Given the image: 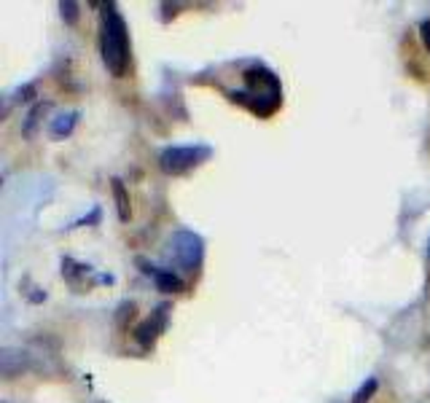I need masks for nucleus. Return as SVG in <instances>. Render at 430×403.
<instances>
[{
	"instance_id": "obj_12",
	"label": "nucleus",
	"mask_w": 430,
	"mask_h": 403,
	"mask_svg": "<svg viewBox=\"0 0 430 403\" xmlns=\"http://www.w3.org/2000/svg\"><path fill=\"white\" fill-rule=\"evenodd\" d=\"M419 35H422V43H425V49L430 52V19H425V22L419 25Z\"/></svg>"
},
{
	"instance_id": "obj_13",
	"label": "nucleus",
	"mask_w": 430,
	"mask_h": 403,
	"mask_svg": "<svg viewBox=\"0 0 430 403\" xmlns=\"http://www.w3.org/2000/svg\"><path fill=\"white\" fill-rule=\"evenodd\" d=\"M19 97H16V100H19V103H27V100H33V94H35V89H33V86H25V89H19Z\"/></svg>"
},
{
	"instance_id": "obj_6",
	"label": "nucleus",
	"mask_w": 430,
	"mask_h": 403,
	"mask_svg": "<svg viewBox=\"0 0 430 403\" xmlns=\"http://www.w3.org/2000/svg\"><path fill=\"white\" fill-rule=\"evenodd\" d=\"M153 280H156V288L164 291V293H178V291H183V280L175 274L173 269H156Z\"/></svg>"
},
{
	"instance_id": "obj_11",
	"label": "nucleus",
	"mask_w": 430,
	"mask_h": 403,
	"mask_svg": "<svg viewBox=\"0 0 430 403\" xmlns=\"http://www.w3.org/2000/svg\"><path fill=\"white\" fill-rule=\"evenodd\" d=\"M46 110V103L43 105H35V110L30 113V119H27V127H25V134H33V127H35V121H38V116Z\"/></svg>"
},
{
	"instance_id": "obj_8",
	"label": "nucleus",
	"mask_w": 430,
	"mask_h": 403,
	"mask_svg": "<svg viewBox=\"0 0 430 403\" xmlns=\"http://www.w3.org/2000/svg\"><path fill=\"white\" fill-rule=\"evenodd\" d=\"M79 124V113H67V116H59V119L52 124V134L54 137H62V134H70L73 127Z\"/></svg>"
},
{
	"instance_id": "obj_10",
	"label": "nucleus",
	"mask_w": 430,
	"mask_h": 403,
	"mask_svg": "<svg viewBox=\"0 0 430 403\" xmlns=\"http://www.w3.org/2000/svg\"><path fill=\"white\" fill-rule=\"evenodd\" d=\"M59 11H62V19H65L67 25H76L79 22V3H59Z\"/></svg>"
},
{
	"instance_id": "obj_3",
	"label": "nucleus",
	"mask_w": 430,
	"mask_h": 403,
	"mask_svg": "<svg viewBox=\"0 0 430 403\" xmlns=\"http://www.w3.org/2000/svg\"><path fill=\"white\" fill-rule=\"evenodd\" d=\"M170 255L175 258L178 267H183L186 271H194V269H199L202 258H204V242H202L199 234L183 228L170 240Z\"/></svg>"
},
{
	"instance_id": "obj_4",
	"label": "nucleus",
	"mask_w": 430,
	"mask_h": 403,
	"mask_svg": "<svg viewBox=\"0 0 430 403\" xmlns=\"http://www.w3.org/2000/svg\"><path fill=\"white\" fill-rule=\"evenodd\" d=\"M167 312H170V307L167 304H161L151 317H148L143 325H137V331H134V339L143 344V347H151L156 339H159V334L167 328Z\"/></svg>"
},
{
	"instance_id": "obj_14",
	"label": "nucleus",
	"mask_w": 430,
	"mask_h": 403,
	"mask_svg": "<svg viewBox=\"0 0 430 403\" xmlns=\"http://www.w3.org/2000/svg\"><path fill=\"white\" fill-rule=\"evenodd\" d=\"M428 255H430V245H428Z\"/></svg>"
},
{
	"instance_id": "obj_2",
	"label": "nucleus",
	"mask_w": 430,
	"mask_h": 403,
	"mask_svg": "<svg viewBox=\"0 0 430 403\" xmlns=\"http://www.w3.org/2000/svg\"><path fill=\"white\" fill-rule=\"evenodd\" d=\"M213 156L210 146H173L164 148L159 153V167L161 173L167 175H183L194 167H199L202 161H207Z\"/></svg>"
},
{
	"instance_id": "obj_7",
	"label": "nucleus",
	"mask_w": 430,
	"mask_h": 403,
	"mask_svg": "<svg viewBox=\"0 0 430 403\" xmlns=\"http://www.w3.org/2000/svg\"><path fill=\"white\" fill-rule=\"evenodd\" d=\"M113 199H116V210H119V218L121 221H129V215H132V210H129V194H127V186H124V180L121 177H113Z\"/></svg>"
},
{
	"instance_id": "obj_5",
	"label": "nucleus",
	"mask_w": 430,
	"mask_h": 403,
	"mask_svg": "<svg viewBox=\"0 0 430 403\" xmlns=\"http://www.w3.org/2000/svg\"><path fill=\"white\" fill-rule=\"evenodd\" d=\"M27 366V358L25 352H19V349H3V355H0V371L6 379H11L16 371H22Z\"/></svg>"
},
{
	"instance_id": "obj_1",
	"label": "nucleus",
	"mask_w": 430,
	"mask_h": 403,
	"mask_svg": "<svg viewBox=\"0 0 430 403\" xmlns=\"http://www.w3.org/2000/svg\"><path fill=\"white\" fill-rule=\"evenodd\" d=\"M100 52H103V62H105L108 73L113 78H121L129 67V33H127V22L124 16L116 11L113 3H108L103 8V19H100Z\"/></svg>"
},
{
	"instance_id": "obj_9",
	"label": "nucleus",
	"mask_w": 430,
	"mask_h": 403,
	"mask_svg": "<svg viewBox=\"0 0 430 403\" xmlns=\"http://www.w3.org/2000/svg\"><path fill=\"white\" fill-rule=\"evenodd\" d=\"M376 387H379V385H376V379L371 376V379H368V382H363L361 390H358V392L352 395V403H366V401H371V395L376 392Z\"/></svg>"
}]
</instances>
